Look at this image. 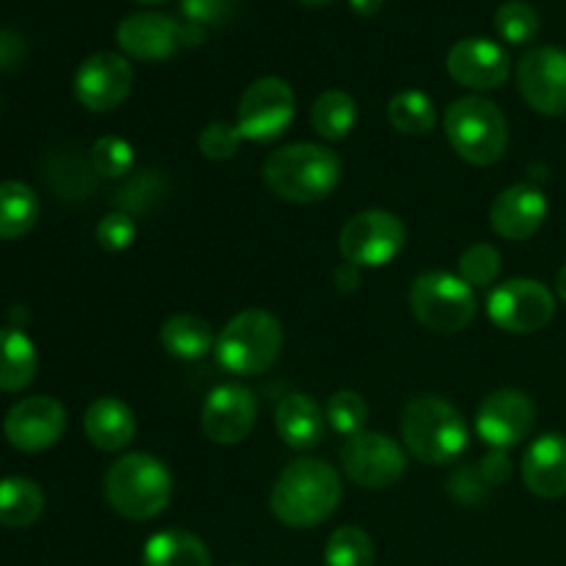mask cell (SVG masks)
Wrapping results in <instances>:
<instances>
[{
  "label": "cell",
  "instance_id": "obj_1",
  "mask_svg": "<svg viewBox=\"0 0 566 566\" xmlns=\"http://www.w3.org/2000/svg\"><path fill=\"white\" fill-rule=\"evenodd\" d=\"M343 484L337 470L321 459H296L271 486V514L287 528H315L337 512Z\"/></svg>",
  "mask_w": 566,
  "mask_h": 566
},
{
  "label": "cell",
  "instance_id": "obj_2",
  "mask_svg": "<svg viewBox=\"0 0 566 566\" xmlns=\"http://www.w3.org/2000/svg\"><path fill=\"white\" fill-rule=\"evenodd\" d=\"M343 164L321 144H285L263 164V180L271 193L293 205L324 202L337 188Z\"/></svg>",
  "mask_w": 566,
  "mask_h": 566
},
{
  "label": "cell",
  "instance_id": "obj_3",
  "mask_svg": "<svg viewBox=\"0 0 566 566\" xmlns=\"http://www.w3.org/2000/svg\"><path fill=\"white\" fill-rule=\"evenodd\" d=\"M171 492L175 479L169 468L149 453H127L105 473V501L119 517L133 523H147L164 514Z\"/></svg>",
  "mask_w": 566,
  "mask_h": 566
},
{
  "label": "cell",
  "instance_id": "obj_4",
  "mask_svg": "<svg viewBox=\"0 0 566 566\" xmlns=\"http://www.w3.org/2000/svg\"><path fill=\"white\" fill-rule=\"evenodd\" d=\"M401 437L407 451L423 464L457 462L468 448L462 412L440 396H418L403 407Z\"/></svg>",
  "mask_w": 566,
  "mask_h": 566
},
{
  "label": "cell",
  "instance_id": "obj_5",
  "mask_svg": "<svg viewBox=\"0 0 566 566\" xmlns=\"http://www.w3.org/2000/svg\"><path fill=\"white\" fill-rule=\"evenodd\" d=\"M453 153L473 166H492L506 155L509 122L492 99L470 94L453 99L442 116Z\"/></svg>",
  "mask_w": 566,
  "mask_h": 566
},
{
  "label": "cell",
  "instance_id": "obj_6",
  "mask_svg": "<svg viewBox=\"0 0 566 566\" xmlns=\"http://www.w3.org/2000/svg\"><path fill=\"white\" fill-rule=\"evenodd\" d=\"M285 332L269 310H243L221 329L216 359L227 374L260 376L280 359Z\"/></svg>",
  "mask_w": 566,
  "mask_h": 566
},
{
  "label": "cell",
  "instance_id": "obj_7",
  "mask_svg": "<svg viewBox=\"0 0 566 566\" xmlns=\"http://www.w3.org/2000/svg\"><path fill=\"white\" fill-rule=\"evenodd\" d=\"M409 307L418 324L429 332L457 335L473 324L479 298L462 276L448 271H426L409 287Z\"/></svg>",
  "mask_w": 566,
  "mask_h": 566
},
{
  "label": "cell",
  "instance_id": "obj_8",
  "mask_svg": "<svg viewBox=\"0 0 566 566\" xmlns=\"http://www.w3.org/2000/svg\"><path fill=\"white\" fill-rule=\"evenodd\" d=\"M296 116V94L282 77H258L249 83L238 103L235 127L247 142H274L291 127Z\"/></svg>",
  "mask_w": 566,
  "mask_h": 566
},
{
  "label": "cell",
  "instance_id": "obj_9",
  "mask_svg": "<svg viewBox=\"0 0 566 566\" xmlns=\"http://www.w3.org/2000/svg\"><path fill=\"white\" fill-rule=\"evenodd\" d=\"M407 227L390 210H363L340 232V254L357 269H381L401 254Z\"/></svg>",
  "mask_w": 566,
  "mask_h": 566
},
{
  "label": "cell",
  "instance_id": "obj_10",
  "mask_svg": "<svg viewBox=\"0 0 566 566\" xmlns=\"http://www.w3.org/2000/svg\"><path fill=\"white\" fill-rule=\"evenodd\" d=\"M492 324L512 335H534L556 315V296L539 280H509L486 298Z\"/></svg>",
  "mask_w": 566,
  "mask_h": 566
},
{
  "label": "cell",
  "instance_id": "obj_11",
  "mask_svg": "<svg viewBox=\"0 0 566 566\" xmlns=\"http://www.w3.org/2000/svg\"><path fill=\"white\" fill-rule=\"evenodd\" d=\"M343 470L363 490L396 486L407 473V453L392 437L381 431H363L348 437L340 451Z\"/></svg>",
  "mask_w": 566,
  "mask_h": 566
},
{
  "label": "cell",
  "instance_id": "obj_12",
  "mask_svg": "<svg viewBox=\"0 0 566 566\" xmlns=\"http://www.w3.org/2000/svg\"><path fill=\"white\" fill-rule=\"evenodd\" d=\"M517 86L525 103L542 116L566 114V50L534 48L520 59Z\"/></svg>",
  "mask_w": 566,
  "mask_h": 566
},
{
  "label": "cell",
  "instance_id": "obj_13",
  "mask_svg": "<svg viewBox=\"0 0 566 566\" xmlns=\"http://www.w3.org/2000/svg\"><path fill=\"white\" fill-rule=\"evenodd\" d=\"M133 88V66L125 55L99 53L88 55L75 72V97L83 108L94 114H108L119 108Z\"/></svg>",
  "mask_w": 566,
  "mask_h": 566
},
{
  "label": "cell",
  "instance_id": "obj_14",
  "mask_svg": "<svg viewBox=\"0 0 566 566\" xmlns=\"http://www.w3.org/2000/svg\"><path fill=\"white\" fill-rule=\"evenodd\" d=\"M536 407L523 390H495L484 398L475 415V431L492 451H509L531 434Z\"/></svg>",
  "mask_w": 566,
  "mask_h": 566
},
{
  "label": "cell",
  "instance_id": "obj_15",
  "mask_svg": "<svg viewBox=\"0 0 566 566\" xmlns=\"http://www.w3.org/2000/svg\"><path fill=\"white\" fill-rule=\"evenodd\" d=\"M66 429L64 403L50 396H31L17 401L3 420V434L17 451L39 453L53 448Z\"/></svg>",
  "mask_w": 566,
  "mask_h": 566
},
{
  "label": "cell",
  "instance_id": "obj_16",
  "mask_svg": "<svg viewBox=\"0 0 566 566\" xmlns=\"http://www.w3.org/2000/svg\"><path fill=\"white\" fill-rule=\"evenodd\" d=\"M258 420V398L243 385H221L205 398L202 431L216 446H238Z\"/></svg>",
  "mask_w": 566,
  "mask_h": 566
},
{
  "label": "cell",
  "instance_id": "obj_17",
  "mask_svg": "<svg viewBox=\"0 0 566 566\" xmlns=\"http://www.w3.org/2000/svg\"><path fill=\"white\" fill-rule=\"evenodd\" d=\"M448 75L464 88L473 92H492V88L503 86L509 77V53L492 39L470 36L453 44L448 50Z\"/></svg>",
  "mask_w": 566,
  "mask_h": 566
},
{
  "label": "cell",
  "instance_id": "obj_18",
  "mask_svg": "<svg viewBox=\"0 0 566 566\" xmlns=\"http://www.w3.org/2000/svg\"><path fill=\"white\" fill-rule=\"evenodd\" d=\"M116 42L122 53L138 61H166L182 48L180 22L160 11H138L125 17L116 28Z\"/></svg>",
  "mask_w": 566,
  "mask_h": 566
},
{
  "label": "cell",
  "instance_id": "obj_19",
  "mask_svg": "<svg viewBox=\"0 0 566 566\" xmlns=\"http://www.w3.org/2000/svg\"><path fill=\"white\" fill-rule=\"evenodd\" d=\"M547 219V199L531 182H517L509 186L495 197L490 208V224L495 235L506 241H528L539 232Z\"/></svg>",
  "mask_w": 566,
  "mask_h": 566
},
{
  "label": "cell",
  "instance_id": "obj_20",
  "mask_svg": "<svg viewBox=\"0 0 566 566\" xmlns=\"http://www.w3.org/2000/svg\"><path fill=\"white\" fill-rule=\"evenodd\" d=\"M523 484L545 501L566 495V434H542L523 457Z\"/></svg>",
  "mask_w": 566,
  "mask_h": 566
},
{
  "label": "cell",
  "instance_id": "obj_21",
  "mask_svg": "<svg viewBox=\"0 0 566 566\" xmlns=\"http://www.w3.org/2000/svg\"><path fill=\"white\" fill-rule=\"evenodd\" d=\"M276 434L282 437L287 448L293 451H307L324 440L326 431V412L318 407L313 396L304 392H291L276 407Z\"/></svg>",
  "mask_w": 566,
  "mask_h": 566
},
{
  "label": "cell",
  "instance_id": "obj_22",
  "mask_svg": "<svg viewBox=\"0 0 566 566\" xmlns=\"http://www.w3.org/2000/svg\"><path fill=\"white\" fill-rule=\"evenodd\" d=\"M83 431H86L88 442L94 448L114 453L133 442L136 418H133V409L125 401L114 396H103L88 403L86 415H83Z\"/></svg>",
  "mask_w": 566,
  "mask_h": 566
},
{
  "label": "cell",
  "instance_id": "obj_23",
  "mask_svg": "<svg viewBox=\"0 0 566 566\" xmlns=\"http://www.w3.org/2000/svg\"><path fill=\"white\" fill-rule=\"evenodd\" d=\"M144 566H213V558L197 534L169 528L149 536L144 545Z\"/></svg>",
  "mask_w": 566,
  "mask_h": 566
},
{
  "label": "cell",
  "instance_id": "obj_24",
  "mask_svg": "<svg viewBox=\"0 0 566 566\" xmlns=\"http://www.w3.org/2000/svg\"><path fill=\"white\" fill-rule=\"evenodd\" d=\"M36 346L17 326L0 329V390L20 392L36 379Z\"/></svg>",
  "mask_w": 566,
  "mask_h": 566
},
{
  "label": "cell",
  "instance_id": "obj_25",
  "mask_svg": "<svg viewBox=\"0 0 566 566\" xmlns=\"http://www.w3.org/2000/svg\"><path fill=\"white\" fill-rule=\"evenodd\" d=\"M216 332L205 318L191 313L171 315L160 326V346L177 359H202L216 348Z\"/></svg>",
  "mask_w": 566,
  "mask_h": 566
},
{
  "label": "cell",
  "instance_id": "obj_26",
  "mask_svg": "<svg viewBox=\"0 0 566 566\" xmlns=\"http://www.w3.org/2000/svg\"><path fill=\"white\" fill-rule=\"evenodd\" d=\"M44 512V492L36 481L11 475L0 481V525L6 528H28Z\"/></svg>",
  "mask_w": 566,
  "mask_h": 566
},
{
  "label": "cell",
  "instance_id": "obj_27",
  "mask_svg": "<svg viewBox=\"0 0 566 566\" xmlns=\"http://www.w3.org/2000/svg\"><path fill=\"white\" fill-rule=\"evenodd\" d=\"M39 219V197L20 180L0 182V241H14L33 230Z\"/></svg>",
  "mask_w": 566,
  "mask_h": 566
},
{
  "label": "cell",
  "instance_id": "obj_28",
  "mask_svg": "<svg viewBox=\"0 0 566 566\" xmlns=\"http://www.w3.org/2000/svg\"><path fill=\"white\" fill-rule=\"evenodd\" d=\"M310 125L326 142H343L357 125V103L343 88H329L310 108Z\"/></svg>",
  "mask_w": 566,
  "mask_h": 566
},
{
  "label": "cell",
  "instance_id": "obj_29",
  "mask_svg": "<svg viewBox=\"0 0 566 566\" xmlns=\"http://www.w3.org/2000/svg\"><path fill=\"white\" fill-rule=\"evenodd\" d=\"M387 119L403 136H426V133L434 130L437 108L429 94L407 88L387 103Z\"/></svg>",
  "mask_w": 566,
  "mask_h": 566
},
{
  "label": "cell",
  "instance_id": "obj_30",
  "mask_svg": "<svg viewBox=\"0 0 566 566\" xmlns=\"http://www.w3.org/2000/svg\"><path fill=\"white\" fill-rule=\"evenodd\" d=\"M166 197V177L160 171L144 169L136 175H127L119 191L114 193V205L119 213L142 216L153 210Z\"/></svg>",
  "mask_w": 566,
  "mask_h": 566
},
{
  "label": "cell",
  "instance_id": "obj_31",
  "mask_svg": "<svg viewBox=\"0 0 566 566\" xmlns=\"http://www.w3.org/2000/svg\"><path fill=\"white\" fill-rule=\"evenodd\" d=\"M326 566H374L376 547L368 531L359 525H343L329 536L324 551Z\"/></svg>",
  "mask_w": 566,
  "mask_h": 566
},
{
  "label": "cell",
  "instance_id": "obj_32",
  "mask_svg": "<svg viewBox=\"0 0 566 566\" xmlns=\"http://www.w3.org/2000/svg\"><path fill=\"white\" fill-rule=\"evenodd\" d=\"M495 28L509 44H528L539 33V14L528 0H506L497 9Z\"/></svg>",
  "mask_w": 566,
  "mask_h": 566
},
{
  "label": "cell",
  "instance_id": "obj_33",
  "mask_svg": "<svg viewBox=\"0 0 566 566\" xmlns=\"http://www.w3.org/2000/svg\"><path fill=\"white\" fill-rule=\"evenodd\" d=\"M88 164L97 171V177L122 180L133 169V144L119 136H103L88 149Z\"/></svg>",
  "mask_w": 566,
  "mask_h": 566
},
{
  "label": "cell",
  "instance_id": "obj_34",
  "mask_svg": "<svg viewBox=\"0 0 566 566\" xmlns=\"http://www.w3.org/2000/svg\"><path fill=\"white\" fill-rule=\"evenodd\" d=\"M326 423L346 440L354 434H363L365 423H368V403L354 390L335 392L326 403Z\"/></svg>",
  "mask_w": 566,
  "mask_h": 566
},
{
  "label": "cell",
  "instance_id": "obj_35",
  "mask_svg": "<svg viewBox=\"0 0 566 566\" xmlns=\"http://www.w3.org/2000/svg\"><path fill=\"white\" fill-rule=\"evenodd\" d=\"M497 274H501V252L492 243H473L459 258V276L473 291L495 285Z\"/></svg>",
  "mask_w": 566,
  "mask_h": 566
},
{
  "label": "cell",
  "instance_id": "obj_36",
  "mask_svg": "<svg viewBox=\"0 0 566 566\" xmlns=\"http://www.w3.org/2000/svg\"><path fill=\"white\" fill-rule=\"evenodd\" d=\"M241 133L230 122H210L202 133H199V153L208 160H230L241 147Z\"/></svg>",
  "mask_w": 566,
  "mask_h": 566
},
{
  "label": "cell",
  "instance_id": "obj_37",
  "mask_svg": "<svg viewBox=\"0 0 566 566\" xmlns=\"http://www.w3.org/2000/svg\"><path fill=\"white\" fill-rule=\"evenodd\" d=\"M133 241H136V221H133V216L114 210V213L99 219L97 243L105 252H125Z\"/></svg>",
  "mask_w": 566,
  "mask_h": 566
},
{
  "label": "cell",
  "instance_id": "obj_38",
  "mask_svg": "<svg viewBox=\"0 0 566 566\" xmlns=\"http://www.w3.org/2000/svg\"><path fill=\"white\" fill-rule=\"evenodd\" d=\"M241 0H182V17L202 28L227 25Z\"/></svg>",
  "mask_w": 566,
  "mask_h": 566
},
{
  "label": "cell",
  "instance_id": "obj_39",
  "mask_svg": "<svg viewBox=\"0 0 566 566\" xmlns=\"http://www.w3.org/2000/svg\"><path fill=\"white\" fill-rule=\"evenodd\" d=\"M486 490H490V484H486L481 468H462L448 479V492H451L453 501L464 503V506H475V503L484 501Z\"/></svg>",
  "mask_w": 566,
  "mask_h": 566
},
{
  "label": "cell",
  "instance_id": "obj_40",
  "mask_svg": "<svg viewBox=\"0 0 566 566\" xmlns=\"http://www.w3.org/2000/svg\"><path fill=\"white\" fill-rule=\"evenodd\" d=\"M481 473H484L486 484L497 486V484H506L509 475H512V462H509L506 451H492L490 457L481 459Z\"/></svg>",
  "mask_w": 566,
  "mask_h": 566
},
{
  "label": "cell",
  "instance_id": "obj_41",
  "mask_svg": "<svg viewBox=\"0 0 566 566\" xmlns=\"http://www.w3.org/2000/svg\"><path fill=\"white\" fill-rule=\"evenodd\" d=\"M359 282H363V269H357V265L340 263V265H337V269H335V285H337V291L352 293V291H357Z\"/></svg>",
  "mask_w": 566,
  "mask_h": 566
},
{
  "label": "cell",
  "instance_id": "obj_42",
  "mask_svg": "<svg viewBox=\"0 0 566 566\" xmlns=\"http://www.w3.org/2000/svg\"><path fill=\"white\" fill-rule=\"evenodd\" d=\"M22 55V39L14 33H0V66L14 64Z\"/></svg>",
  "mask_w": 566,
  "mask_h": 566
},
{
  "label": "cell",
  "instance_id": "obj_43",
  "mask_svg": "<svg viewBox=\"0 0 566 566\" xmlns=\"http://www.w3.org/2000/svg\"><path fill=\"white\" fill-rule=\"evenodd\" d=\"M208 39V28L197 25V22H180V44L182 48H199Z\"/></svg>",
  "mask_w": 566,
  "mask_h": 566
},
{
  "label": "cell",
  "instance_id": "obj_44",
  "mask_svg": "<svg viewBox=\"0 0 566 566\" xmlns=\"http://www.w3.org/2000/svg\"><path fill=\"white\" fill-rule=\"evenodd\" d=\"M352 3V9L357 11L359 17H374L379 14L381 6H385V0H348Z\"/></svg>",
  "mask_w": 566,
  "mask_h": 566
},
{
  "label": "cell",
  "instance_id": "obj_45",
  "mask_svg": "<svg viewBox=\"0 0 566 566\" xmlns=\"http://www.w3.org/2000/svg\"><path fill=\"white\" fill-rule=\"evenodd\" d=\"M556 293H558V298H562V302H566V265H562V269H558V274H556Z\"/></svg>",
  "mask_w": 566,
  "mask_h": 566
},
{
  "label": "cell",
  "instance_id": "obj_46",
  "mask_svg": "<svg viewBox=\"0 0 566 566\" xmlns=\"http://www.w3.org/2000/svg\"><path fill=\"white\" fill-rule=\"evenodd\" d=\"M296 3H302V6H326V3H332V0H296Z\"/></svg>",
  "mask_w": 566,
  "mask_h": 566
},
{
  "label": "cell",
  "instance_id": "obj_47",
  "mask_svg": "<svg viewBox=\"0 0 566 566\" xmlns=\"http://www.w3.org/2000/svg\"><path fill=\"white\" fill-rule=\"evenodd\" d=\"M136 3H144V6H158V3H166V0H136Z\"/></svg>",
  "mask_w": 566,
  "mask_h": 566
}]
</instances>
